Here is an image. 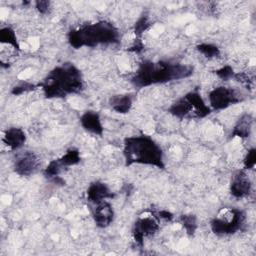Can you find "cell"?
I'll return each instance as SVG.
<instances>
[{
    "instance_id": "1",
    "label": "cell",
    "mask_w": 256,
    "mask_h": 256,
    "mask_svg": "<svg viewBox=\"0 0 256 256\" xmlns=\"http://www.w3.org/2000/svg\"><path fill=\"white\" fill-rule=\"evenodd\" d=\"M194 73L192 65L171 60H145L139 64L131 78V83L137 88L185 79Z\"/></svg>"
},
{
    "instance_id": "2",
    "label": "cell",
    "mask_w": 256,
    "mask_h": 256,
    "mask_svg": "<svg viewBox=\"0 0 256 256\" xmlns=\"http://www.w3.org/2000/svg\"><path fill=\"white\" fill-rule=\"evenodd\" d=\"M46 98H64L80 93L84 89L81 71L73 63L65 62L54 67L38 84Z\"/></svg>"
},
{
    "instance_id": "3",
    "label": "cell",
    "mask_w": 256,
    "mask_h": 256,
    "mask_svg": "<svg viewBox=\"0 0 256 256\" xmlns=\"http://www.w3.org/2000/svg\"><path fill=\"white\" fill-rule=\"evenodd\" d=\"M123 156L126 166L142 164L159 169L165 168L162 148L152 137L145 134L126 137L123 143Z\"/></svg>"
},
{
    "instance_id": "4",
    "label": "cell",
    "mask_w": 256,
    "mask_h": 256,
    "mask_svg": "<svg viewBox=\"0 0 256 256\" xmlns=\"http://www.w3.org/2000/svg\"><path fill=\"white\" fill-rule=\"evenodd\" d=\"M68 42L75 49L113 45L120 42V33L111 22L98 21L72 29L68 33Z\"/></svg>"
},
{
    "instance_id": "5",
    "label": "cell",
    "mask_w": 256,
    "mask_h": 256,
    "mask_svg": "<svg viewBox=\"0 0 256 256\" xmlns=\"http://www.w3.org/2000/svg\"><path fill=\"white\" fill-rule=\"evenodd\" d=\"M211 108L205 103L201 94L197 91H190L177 99L168 109L173 116L184 118H204L211 113Z\"/></svg>"
},
{
    "instance_id": "6",
    "label": "cell",
    "mask_w": 256,
    "mask_h": 256,
    "mask_svg": "<svg viewBox=\"0 0 256 256\" xmlns=\"http://www.w3.org/2000/svg\"><path fill=\"white\" fill-rule=\"evenodd\" d=\"M246 222L245 212L238 208L226 209L210 222L211 230L218 236L233 235L242 230Z\"/></svg>"
},
{
    "instance_id": "7",
    "label": "cell",
    "mask_w": 256,
    "mask_h": 256,
    "mask_svg": "<svg viewBox=\"0 0 256 256\" xmlns=\"http://www.w3.org/2000/svg\"><path fill=\"white\" fill-rule=\"evenodd\" d=\"M81 157L77 149H69L62 157L52 160L49 162L47 167L44 169V176L55 184H64V180L60 177V173L63 169L77 165L80 163Z\"/></svg>"
},
{
    "instance_id": "8",
    "label": "cell",
    "mask_w": 256,
    "mask_h": 256,
    "mask_svg": "<svg viewBox=\"0 0 256 256\" xmlns=\"http://www.w3.org/2000/svg\"><path fill=\"white\" fill-rule=\"evenodd\" d=\"M208 99L211 110L219 111L243 101L244 95L238 89L219 86L209 92Z\"/></svg>"
},
{
    "instance_id": "9",
    "label": "cell",
    "mask_w": 256,
    "mask_h": 256,
    "mask_svg": "<svg viewBox=\"0 0 256 256\" xmlns=\"http://www.w3.org/2000/svg\"><path fill=\"white\" fill-rule=\"evenodd\" d=\"M41 167L39 157L29 150L19 152L13 162V168L16 174L20 176H31L38 172Z\"/></svg>"
},
{
    "instance_id": "10",
    "label": "cell",
    "mask_w": 256,
    "mask_h": 256,
    "mask_svg": "<svg viewBox=\"0 0 256 256\" xmlns=\"http://www.w3.org/2000/svg\"><path fill=\"white\" fill-rule=\"evenodd\" d=\"M159 230V223L155 216H145L138 218L132 228V235L135 243L143 247L144 238L154 235Z\"/></svg>"
},
{
    "instance_id": "11",
    "label": "cell",
    "mask_w": 256,
    "mask_h": 256,
    "mask_svg": "<svg viewBox=\"0 0 256 256\" xmlns=\"http://www.w3.org/2000/svg\"><path fill=\"white\" fill-rule=\"evenodd\" d=\"M89 205L93 220L97 227L106 228L113 222L114 210L112 205L107 200Z\"/></svg>"
},
{
    "instance_id": "12",
    "label": "cell",
    "mask_w": 256,
    "mask_h": 256,
    "mask_svg": "<svg viewBox=\"0 0 256 256\" xmlns=\"http://www.w3.org/2000/svg\"><path fill=\"white\" fill-rule=\"evenodd\" d=\"M252 191V182L246 173L245 169L237 171L231 179L230 194L237 199L245 198Z\"/></svg>"
},
{
    "instance_id": "13",
    "label": "cell",
    "mask_w": 256,
    "mask_h": 256,
    "mask_svg": "<svg viewBox=\"0 0 256 256\" xmlns=\"http://www.w3.org/2000/svg\"><path fill=\"white\" fill-rule=\"evenodd\" d=\"M87 201L89 204L98 203L115 197V194L110 190V188L101 181H95L91 183L86 192Z\"/></svg>"
},
{
    "instance_id": "14",
    "label": "cell",
    "mask_w": 256,
    "mask_h": 256,
    "mask_svg": "<svg viewBox=\"0 0 256 256\" xmlns=\"http://www.w3.org/2000/svg\"><path fill=\"white\" fill-rule=\"evenodd\" d=\"M81 126L89 133L102 136L103 135V126L101 122L100 115L95 111H86L80 117Z\"/></svg>"
},
{
    "instance_id": "15",
    "label": "cell",
    "mask_w": 256,
    "mask_h": 256,
    "mask_svg": "<svg viewBox=\"0 0 256 256\" xmlns=\"http://www.w3.org/2000/svg\"><path fill=\"white\" fill-rule=\"evenodd\" d=\"M2 141L11 150H18L26 142V134L21 128L11 127L4 132Z\"/></svg>"
},
{
    "instance_id": "16",
    "label": "cell",
    "mask_w": 256,
    "mask_h": 256,
    "mask_svg": "<svg viewBox=\"0 0 256 256\" xmlns=\"http://www.w3.org/2000/svg\"><path fill=\"white\" fill-rule=\"evenodd\" d=\"M254 119L250 114H243L233 127L231 137L248 138L251 134Z\"/></svg>"
},
{
    "instance_id": "17",
    "label": "cell",
    "mask_w": 256,
    "mask_h": 256,
    "mask_svg": "<svg viewBox=\"0 0 256 256\" xmlns=\"http://www.w3.org/2000/svg\"><path fill=\"white\" fill-rule=\"evenodd\" d=\"M132 97L130 94H117L113 95L109 99V105L112 110L120 114H126L132 107Z\"/></svg>"
},
{
    "instance_id": "18",
    "label": "cell",
    "mask_w": 256,
    "mask_h": 256,
    "mask_svg": "<svg viewBox=\"0 0 256 256\" xmlns=\"http://www.w3.org/2000/svg\"><path fill=\"white\" fill-rule=\"evenodd\" d=\"M0 42L2 44L10 45L17 50L20 48L16 34L11 27H3L0 29Z\"/></svg>"
},
{
    "instance_id": "19",
    "label": "cell",
    "mask_w": 256,
    "mask_h": 256,
    "mask_svg": "<svg viewBox=\"0 0 256 256\" xmlns=\"http://www.w3.org/2000/svg\"><path fill=\"white\" fill-rule=\"evenodd\" d=\"M180 223L188 236H193L198 227L197 217L193 214H185L180 217Z\"/></svg>"
},
{
    "instance_id": "20",
    "label": "cell",
    "mask_w": 256,
    "mask_h": 256,
    "mask_svg": "<svg viewBox=\"0 0 256 256\" xmlns=\"http://www.w3.org/2000/svg\"><path fill=\"white\" fill-rule=\"evenodd\" d=\"M196 49L207 58H216L221 53L219 47L211 43H200L196 46Z\"/></svg>"
},
{
    "instance_id": "21",
    "label": "cell",
    "mask_w": 256,
    "mask_h": 256,
    "mask_svg": "<svg viewBox=\"0 0 256 256\" xmlns=\"http://www.w3.org/2000/svg\"><path fill=\"white\" fill-rule=\"evenodd\" d=\"M150 26V21H149V18L147 15H142L138 21L136 22L135 24V29H134V33L136 35V37H139L142 35V33L144 31H146Z\"/></svg>"
},
{
    "instance_id": "22",
    "label": "cell",
    "mask_w": 256,
    "mask_h": 256,
    "mask_svg": "<svg viewBox=\"0 0 256 256\" xmlns=\"http://www.w3.org/2000/svg\"><path fill=\"white\" fill-rule=\"evenodd\" d=\"M36 87H39L38 85H35L33 83H30V82H21L19 84H17L16 86H14L11 90V93L13 95H20V94H23L25 92H29V91H32L33 89H35Z\"/></svg>"
},
{
    "instance_id": "23",
    "label": "cell",
    "mask_w": 256,
    "mask_h": 256,
    "mask_svg": "<svg viewBox=\"0 0 256 256\" xmlns=\"http://www.w3.org/2000/svg\"><path fill=\"white\" fill-rule=\"evenodd\" d=\"M215 73H216V75L220 79H222L224 81H227V80H229L231 78H234V75H235V72H234L233 68L231 66H229V65L221 67L220 69L216 70Z\"/></svg>"
},
{
    "instance_id": "24",
    "label": "cell",
    "mask_w": 256,
    "mask_h": 256,
    "mask_svg": "<svg viewBox=\"0 0 256 256\" xmlns=\"http://www.w3.org/2000/svg\"><path fill=\"white\" fill-rule=\"evenodd\" d=\"M255 164H256V149L251 148L244 158V169L245 170L253 169Z\"/></svg>"
},
{
    "instance_id": "25",
    "label": "cell",
    "mask_w": 256,
    "mask_h": 256,
    "mask_svg": "<svg viewBox=\"0 0 256 256\" xmlns=\"http://www.w3.org/2000/svg\"><path fill=\"white\" fill-rule=\"evenodd\" d=\"M36 9L41 13V14H46L49 12L50 9V2L49 1H36L35 2Z\"/></svg>"
},
{
    "instance_id": "26",
    "label": "cell",
    "mask_w": 256,
    "mask_h": 256,
    "mask_svg": "<svg viewBox=\"0 0 256 256\" xmlns=\"http://www.w3.org/2000/svg\"><path fill=\"white\" fill-rule=\"evenodd\" d=\"M154 215H156V216H155L156 218L163 219V220H166V221H170V220H172V218H173V214H172L171 212L167 211V210H160V211H158V212H157L156 214H154Z\"/></svg>"
}]
</instances>
